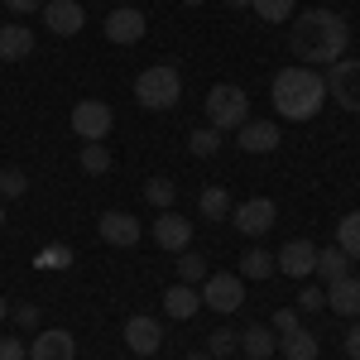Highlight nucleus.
I'll list each match as a JSON object with an SVG mask.
<instances>
[{
	"label": "nucleus",
	"instance_id": "1",
	"mask_svg": "<svg viewBox=\"0 0 360 360\" xmlns=\"http://www.w3.org/2000/svg\"><path fill=\"white\" fill-rule=\"evenodd\" d=\"M346 44H351V25H346V15H336L327 5L303 10L288 29V49L303 68H332L336 58H346Z\"/></svg>",
	"mask_w": 360,
	"mask_h": 360
},
{
	"label": "nucleus",
	"instance_id": "2",
	"mask_svg": "<svg viewBox=\"0 0 360 360\" xmlns=\"http://www.w3.org/2000/svg\"><path fill=\"white\" fill-rule=\"evenodd\" d=\"M327 106V82L312 68H283L274 77V111L283 120H312Z\"/></svg>",
	"mask_w": 360,
	"mask_h": 360
},
{
	"label": "nucleus",
	"instance_id": "3",
	"mask_svg": "<svg viewBox=\"0 0 360 360\" xmlns=\"http://www.w3.org/2000/svg\"><path fill=\"white\" fill-rule=\"evenodd\" d=\"M178 96H183V77H178L173 63H149L135 77V101L144 111H173Z\"/></svg>",
	"mask_w": 360,
	"mask_h": 360
},
{
	"label": "nucleus",
	"instance_id": "4",
	"mask_svg": "<svg viewBox=\"0 0 360 360\" xmlns=\"http://www.w3.org/2000/svg\"><path fill=\"white\" fill-rule=\"evenodd\" d=\"M207 125L212 130H221V135H231V130H240L250 120V96H245V86H236V82H217L212 91H207Z\"/></svg>",
	"mask_w": 360,
	"mask_h": 360
},
{
	"label": "nucleus",
	"instance_id": "5",
	"mask_svg": "<svg viewBox=\"0 0 360 360\" xmlns=\"http://www.w3.org/2000/svg\"><path fill=\"white\" fill-rule=\"evenodd\" d=\"M197 293H202V303L212 307V312H240L245 307V278L240 274H207L197 283Z\"/></svg>",
	"mask_w": 360,
	"mask_h": 360
},
{
	"label": "nucleus",
	"instance_id": "6",
	"mask_svg": "<svg viewBox=\"0 0 360 360\" xmlns=\"http://www.w3.org/2000/svg\"><path fill=\"white\" fill-rule=\"evenodd\" d=\"M111 125H115V111L106 106V101H96V96L72 106V135L86 139V144H106Z\"/></svg>",
	"mask_w": 360,
	"mask_h": 360
},
{
	"label": "nucleus",
	"instance_id": "7",
	"mask_svg": "<svg viewBox=\"0 0 360 360\" xmlns=\"http://www.w3.org/2000/svg\"><path fill=\"white\" fill-rule=\"evenodd\" d=\"M322 82H327V96H332L336 106L360 111V58H336Z\"/></svg>",
	"mask_w": 360,
	"mask_h": 360
},
{
	"label": "nucleus",
	"instance_id": "8",
	"mask_svg": "<svg viewBox=\"0 0 360 360\" xmlns=\"http://www.w3.org/2000/svg\"><path fill=\"white\" fill-rule=\"evenodd\" d=\"M231 221H236L240 236H264V231L278 221V207L269 202V197H245V202L231 207Z\"/></svg>",
	"mask_w": 360,
	"mask_h": 360
},
{
	"label": "nucleus",
	"instance_id": "9",
	"mask_svg": "<svg viewBox=\"0 0 360 360\" xmlns=\"http://www.w3.org/2000/svg\"><path fill=\"white\" fill-rule=\"evenodd\" d=\"M144 29H149V20H144V10H135V5H115L111 15H106V39L120 44V49L139 44V39H144Z\"/></svg>",
	"mask_w": 360,
	"mask_h": 360
},
{
	"label": "nucleus",
	"instance_id": "10",
	"mask_svg": "<svg viewBox=\"0 0 360 360\" xmlns=\"http://www.w3.org/2000/svg\"><path fill=\"white\" fill-rule=\"evenodd\" d=\"M82 25H86L82 0H44V29H49V34H58V39H72Z\"/></svg>",
	"mask_w": 360,
	"mask_h": 360
},
{
	"label": "nucleus",
	"instance_id": "11",
	"mask_svg": "<svg viewBox=\"0 0 360 360\" xmlns=\"http://www.w3.org/2000/svg\"><path fill=\"white\" fill-rule=\"evenodd\" d=\"M29 360H77V336L63 327H49L29 341Z\"/></svg>",
	"mask_w": 360,
	"mask_h": 360
},
{
	"label": "nucleus",
	"instance_id": "12",
	"mask_svg": "<svg viewBox=\"0 0 360 360\" xmlns=\"http://www.w3.org/2000/svg\"><path fill=\"white\" fill-rule=\"evenodd\" d=\"M154 245L173 250V255H178V250H188V245H193V221H188V217H178L173 207L159 212V221H154Z\"/></svg>",
	"mask_w": 360,
	"mask_h": 360
},
{
	"label": "nucleus",
	"instance_id": "13",
	"mask_svg": "<svg viewBox=\"0 0 360 360\" xmlns=\"http://www.w3.org/2000/svg\"><path fill=\"white\" fill-rule=\"evenodd\" d=\"M274 269H283L288 278L317 274V245H312V240H288V245L274 255Z\"/></svg>",
	"mask_w": 360,
	"mask_h": 360
},
{
	"label": "nucleus",
	"instance_id": "14",
	"mask_svg": "<svg viewBox=\"0 0 360 360\" xmlns=\"http://www.w3.org/2000/svg\"><path fill=\"white\" fill-rule=\"evenodd\" d=\"M96 231H101V240H106V245H120V250L139 245V236H144V226H139L130 212H101Z\"/></svg>",
	"mask_w": 360,
	"mask_h": 360
},
{
	"label": "nucleus",
	"instance_id": "15",
	"mask_svg": "<svg viewBox=\"0 0 360 360\" xmlns=\"http://www.w3.org/2000/svg\"><path fill=\"white\" fill-rule=\"evenodd\" d=\"M236 144H240L245 154H274L278 149V125L274 120H245V125L236 130Z\"/></svg>",
	"mask_w": 360,
	"mask_h": 360
},
{
	"label": "nucleus",
	"instance_id": "16",
	"mask_svg": "<svg viewBox=\"0 0 360 360\" xmlns=\"http://www.w3.org/2000/svg\"><path fill=\"white\" fill-rule=\"evenodd\" d=\"M125 346H130L135 356H154V351L164 346V327H159L154 317H130V322H125Z\"/></svg>",
	"mask_w": 360,
	"mask_h": 360
},
{
	"label": "nucleus",
	"instance_id": "17",
	"mask_svg": "<svg viewBox=\"0 0 360 360\" xmlns=\"http://www.w3.org/2000/svg\"><path fill=\"white\" fill-rule=\"evenodd\" d=\"M327 307L336 317H360V278L346 274V278H332L327 283Z\"/></svg>",
	"mask_w": 360,
	"mask_h": 360
},
{
	"label": "nucleus",
	"instance_id": "18",
	"mask_svg": "<svg viewBox=\"0 0 360 360\" xmlns=\"http://www.w3.org/2000/svg\"><path fill=\"white\" fill-rule=\"evenodd\" d=\"M34 53V29L25 25H0V63H20Z\"/></svg>",
	"mask_w": 360,
	"mask_h": 360
},
{
	"label": "nucleus",
	"instance_id": "19",
	"mask_svg": "<svg viewBox=\"0 0 360 360\" xmlns=\"http://www.w3.org/2000/svg\"><path fill=\"white\" fill-rule=\"evenodd\" d=\"M197 307H202V293H197L193 283H173V288H164V312L168 317L188 322V317H197Z\"/></svg>",
	"mask_w": 360,
	"mask_h": 360
},
{
	"label": "nucleus",
	"instance_id": "20",
	"mask_svg": "<svg viewBox=\"0 0 360 360\" xmlns=\"http://www.w3.org/2000/svg\"><path fill=\"white\" fill-rule=\"evenodd\" d=\"M278 351H283L288 360H317V356H322V341L307 332V327H298V332L283 336V346H278Z\"/></svg>",
	"mask_w": 360,
	"mask_h": 360
},
{
	"label": "nucleus",
	"instance_id": "21",
	"mask_svg": "<svg viewBox=\"0 0 360 360\" xmlns=\"http://www.w3.org/2000/svg\"><path fill=\"white\" fill-rule=\"evenodd\" d=\"M240 351H245L250 360H269L278 351V341H274L269 327H245V332H240Z\"/></svg>",
	"mask_w": 360,
	"mask_h": 360
},
{
	"label": "nucleus",
	"instance_id": "22",
	"mask_svg": "<svg viewBox=\"0 0 360 360\" xmlns=\"http://www.w3.org/2000/svg\"><path fill=\"white\" fill-rule=\"evenodd\" d=\"M317 274L327 278V283H332V278H346V274H351V259H346V250H341V245L317 250Z\"/></svg>",
	"mask_w": 360,
	"mask_h": 360
},
{
	"label": "nucleus",
	"instance_id": "23",
	"mask_svg": "<svg viewBox=\"0 0 360 360\" xmlns=\"http://www.w3.org/2000/svg\"><path fill=\"white\" fill-rule=\"evenodd\" d=\"M336 245L346 250V259H360V212H346L336 221Z\"/></svg>",
	"mask_w": 360,
	"mask_h": 360
},
{
	"label": "nucleus",
	"instance_id": "24",
	"mask_svg": "<svg viewBox=\"0 0 360 360\" xmlns=\"http://www.w3.org/2000/svg\"><path fill=\"white\" fill-rule=\"evenodd\" d=\"M197 212H202L207 221H226V217H231V193H226V188H207V193L197 197Z\"/></svg>",
	"mask_w": 360,
	"mask_h": 360
},
{
	"label": "nucleus",
	"instance_id": "25",
	"mask_svg": "<svg viewBox=\"0 0 360 360\" xmlns=\"http://www.w3.org/2000/svg\"><path fill=\"white\" fill-rule=\"evenodd\" d=\"M212 274L207 269V255H197V250H178V283H202V278Z\"/></svg>",
	"mask_w": 360,
	"mask_h": 360
},
{
	"label": "nucleus",
	"instance_id": "26",
	"mask_svg": "<svg viewBox=\"0 0 360 360\" xmlns=\"http://www.w3.org/2000/svg\"><path fill=\"white\" fill-rule=\"evenodd\" d=\"M236 274H240V278H269V274H274V255H269V250H245Z\"/></svg>",
	"mask_w": 360,
	"mask_h": 360
},
{
	"label": "nucleus",
	"instance_id": "27",
	"mask_svg": "<svg viewBox=\"0 0 360 360\" xmlns=\"http://www.w3.org/2000/svg\"><path fill=\"white\" fill-rule=\"evenodd\" d=\"M250 10H255L264 25H283V20H293V0H250Z\"/></svg>",
	"mask_w": 360,
	"mask_h": 360
},
{
	"label": "nucleus",
	"instance_id": "28",
	"mask_svg": "<svg viewBox=\"0 0 360 360\" xmlns=\"http://www.w3.org/2000/svg\"><path fill=\"white\" fill-rule=\"evenodd\" d=\"M231 351H240V332H231V327H217V332L207 336V356H212V360L231 356Z\"/></svg>",
	"mask_w": 360,
	"mask_h": 360
},
{
	"label": "nucleus",
	"instance_id": "29",
	"mask_svg": "<svg viewBox=\"0 0 360 360\" xmlns=\"http://www.w3.org/2000/svg\"><path fill=\"white\" fill-rule=\"evenodd\" d=\"M188 149H193L197 159H212V154L221 149V130H212V125H207V130H193V135H188Z\"/></svg>",
	"mask_w": 360,
	"mask_h": 360
},
{
	"label": "nucleus",
	"instance_id": "30",
	"mask_svg": "<svg viewBox=\"0 0 360 360\" xmlns=\"http://www.w3.org/2000/svg\"><path fill=\"white\" fill-rule=\"evenodd\" d=\"M144 197H149V207L168 212V207H173V197H178V188H173L168 178H149V183H144Z\"/></svg>",
	"mask_w": 360,
	"mask_h": 360
},
{
	"label": "nucleus",
	"instance_id": "31",
	"mask_svg": "<svg viewBox=\"0 0 360 360\" xmlns=\"http://www.w3.org/2000/svg\"><path fill=\"white\" fill-rule=\"evenodd\" d=\"M34 264H39V269H68V264H72V250L53 240V245H44L34 255Z\"/></svg>",
	"mask_w": 360,
	"mask_h": 360
},
{
	"label": "nucleus",
	"instance_id": "32",
	"mask_svg": "<svg viewBox=\"0 0 360 360\" xmlns=\"http://www.w3.org/2000/svg\"><path fill=\"white\" fill-rule=\"evenodd\" d=\"M111 168V149L106 144H82V173H106Z\"/></svg>",
	"mask_w": 360,
	"mask_h": 360
},
{
	"label": "nucleus",
	"instance_id": "33",
	"mask_svg": "<svg viewBox=\"0 0 360 360\" xmlns=\"http://www.w3.org/2000/svg\"><path fill=\"white\" fill-rule=\"evenodd\" d=\"M29 193V178L20 168H0V197H25Z\"/></svg>",
	"mask_w": 360,
	"mask_h": 360
},
{
	"label": "nucleus",
	"instance_id": "34",
	"mask_svg": "<svg viewBox=\"0 0 360 360\" xmlns=\"http://www.w3.org/2000/svg\"><path fill=\"white\" fill-rule=\"evenodd\" d=\"M303 322H298V307H278L274 317H269V332H278V336H288V332H298Z\"/></svg>",
	"mask_w": 360,
	"mask_h": 360
},
{
	"label": "nucleus",
	"instance_id": "35",
	"mask_svg": "<svg viewBox=\"0 0 360 360\" xmlns=\"http://www.w3.org/2000/svg\"><path fill=\"white\" fill-rule=\"evenodd\" d=\"M317 307H327V288L303 283V293H298V312H317Z\"/></svg>",
	"mask_w": 360,
	"mask_h": 360
},
{
	"label": "nucleus",
	"instance_id": "36",
	"mask_svg": "<svg viewBox=\"0 0 360 360\" xmlns=\"http://www.w3.org/2000/svg\"><path fill=\"white\" fill-rule=\"evenodd\" d=\"M10 317H15V322H20L25 332H34V327H39V307H34V303H20V307H10Z\"/></svg>",
	"mask_w": 360,
	"mask_h": 360
},
{
	"label": "nucleus",
	"instance_id": "37",
	"mask_svg": "<svg viewBox=\"0 0 360 360\" xmlns=\"http://www.w3.org/2000/svg\"><path fill=\"white\" fill-rule=\"evenodd\" d=\"M0 360H29V346L15 336H0Z\"/></svg>",
	"mask_w": 360,
	"mask_h": 360
},
{
	"label": "nucleus",
	"instance_id": "38",
	"mask_svg": "<svg viewBox=\"0 0 360 360\" xmlns=\"http://www.w3.org/2000/svg\"><path fill=\"white\" fill-rule=\"evenodd\" d=\"M346 356L360 360V322H351V332H346Z\"/></svg>",
	"mask_w": 360,
	"mask_h": 360
},
{
	"label": "nucleus",
	"instance_id": "39",
	"mask_svg": "<svg viewBox=\"0 0 360 360\" xmlns=\"http://www.w3.org/2000/svg\"><path fill=\"white\" fill-rule=\"evenodd\" d=\"M15 15H34V10H44V0H5Z\"/></svg>",
	"mask_w": 360,
	"mask_h": 360
},
{
	"label": "nucleus",
	"instance_id": "40",
	"mask_svg": "<svg viewBox=\"0 0 360 360\" xmlns=\"http://www.w3.org/2000/svg\"><path fill=\"white\" fill-rule=\"evenodd\" d=\"M226 5H231V10H250V0H226Z\"/></svg>",
	"mask_w": 360,
	"mask_h": 360
},
{
	"label": "nucleus",
	"instance_id": "41",
	"mask_svg": "<svg viewBox=\"0 0 360 360\" xmlns=\"http://www.w3.org/2000/svg\"><path fill=\"white\" fill-rule=\"evenodd\" d=\"M5 317H10V303H5V293H0V322H5Z\"/></svg>",
	"mask_w": 360,
	"mask_h": 360
},
{
	"label": "nucleus",
	"instance_id": "42",
	"mask_svg": "<svg viewBox=\"0 0 360 360\" xmlns=\"http://www.w3.org/2000/svg\"><path fill=\"white\" fill-rule=\"evenodd\" d=\"M188 360H212V356H207V351H197V356H188Z\"/></svg>",
	"mask_w": 360,
	"mask_h": 360
}]
</instances>
